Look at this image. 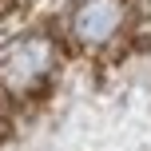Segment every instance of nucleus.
I'll list each match as a JSON object with an SVG mask.
<instances>
[{"mask_svg": "<svg viewBox=\"0 0 151 151\" xmlns=\"http://www.w3.org/2000/svg\"><path fill=\"white\" fill-rule=\"evenodd\" d=\"M123 20V0H83L72 16V32L83 44H104Z\"/></svg>", "mask_w": 151, "mask_h": 151, "instance_id": "f03ea898", "label": "nucleus"}, {"mask_svg": "<svg viewBox=\"0 0 151 151\" xmlns=\"http://www.w3.org/2000/svg\"><path fill=\"white\" fill-rule=\"evenodd\" d=\"M52 64H56L52 40L24 36V40H16V44L4 48V56H0V80H4L12 91H28L32 83H40L48 72H52Z\"/></svg>", "mask_w": 151, "mask_h": 151, "instance_id": "f257e3e1", "label": "nucleus"}, {"mask_svg": "<svg viewBox=\"0 0 151 151\" xmlns=\"http://www.w3.org/2000/svg\"><path fill=\"white\" fill-rule=\"evenodd\" d=\"M0 4H4V0H0Z\"/></svg>", "mask_w": 151, "mask_h": 151, "instance_id": "7ed1b4c3", "label": "nucleus"}]
</instances>
